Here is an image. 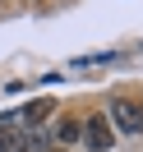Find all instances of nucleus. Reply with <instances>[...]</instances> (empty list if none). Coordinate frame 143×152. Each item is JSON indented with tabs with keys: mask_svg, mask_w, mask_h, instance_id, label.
<instances>
[{
	"mask_svg": "<svg viewBox=\"0 0 143 152\" xmlns=\"http://www.w3.org/2000/svg\"><path fill=\"white\" fill-rule=\"evenodd\" d=\"M83 138V120H60L56 124V143L65 148V143H78Z\"/></svg>",
	"mask_w": 143,
	"mask_h": 152,
	"instance_id": "20e7f679",
	"label": "nucleus"
},
{
	"mask_svg": "<svg viewBox=\"0 0 143 152\" xmlns=\"http://www.w3.org/2000/svg\"><path fill=\"white\" fill-rule=\"evenodd\" d=\"M56 152H60V148H56Z\"/></svg>",
	"mask_w": 143,
	"mask_h": 152,
	"instance_id": "39448f33",
	"label": "nucleus"
},
{
	"mask_svg": "<svg viewBox=\"0 0 143 152\" xmlns=\"http://www.w3.org/2000/svg\"><path fill=\"white\" fill-rule=\"evenodd\" d=\"M111 138H115V134H111V124H106V115L83 120V143H88L92 152H106V148H111Z\"/></svg>",
	"mask_w": 143,
	"mask_h": 152,
	"instance_id": "f03ea898",
	"label": "nucleus"
},
{
	"mask_svg": "<svg viewBox=\"0 0 143 152\" xmlns=\"http://www.w3.org/2000/svg\"><path fill=\"white\" fill-rule=\"evenodd\" d=\"M51 111H56V102H51V97H42V102H32V106H23V115H19V120L28 124V129H37V124L46 120Z\"/></svg>",
	"mask_w": 143,
	"mask_h": 152,
	"instance_id": "7ed1b4c3",
	"label": "nucleus"
},
{
	"mask_svg": "<svg viewBox=\"0 0 143 152\" xmlns=\"http://www.w3.org/2000/svg\"><path fill=\"white\" fill-rule=\"evenodd\" d=\"M106 124H115L120 134H143V106L129 102V97H115V102H111V115H106Z\"/></svg>",
	"mask_w": 143,
	"mask_h": 152,
	"instance_id": "f257e3e1",
	"label": "nucleus"
}]
</instances>
